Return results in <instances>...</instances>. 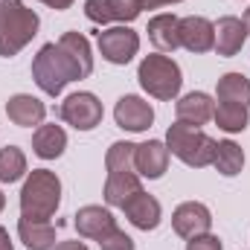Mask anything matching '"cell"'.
I'll list each match as a JSON object with an SVG mask.
<instances>
[{
    "label": "cell",
    "mask_w": 250,
    "mask_h": 250,
    "mask_svg": "<svg viewBox=\"0 0 250 250\" xmlns=\"http://www.w3.org/2000/svg\"><path fill=\"white\" fill-rule=\"evenodd\" d=\"M73 227L79 230V236L99 242V239H105L111 230H117V218L111 215V209L96 207V204H87V207H82V209L73 215Z\"/></svg>",
    "instance_id": "12"
},
{
    "label": "cell",
    "mask_w": 250,
    "mask_h": 250,
    "mask_svg": "<svg viewBox=\"0 0 250 250\" xmlns=\"http://www.w3.org/2000/svg\"><path fill=\"white\" fill-rule=\"evenodd\" d=\"M215 96H218V102H233V105L250 108V79L242 73H224L218 79Z\"/></svg>",
    "instance_id": "22"
},
{
    "label": "cell",
    "mask_w": 250,
    "mask_h": 250,
    "mask_svg": "<svg viewBox=\"0 0 250 250\" xmlns=\"http://www.w3.org/2000/svg\"><path fill=\"white\" fill-rule=\"evenodd\" d=\"M148 41L160 50V53H175L181 47V18L163 12V15H154L148 21Z\"/></svg>",
    "instance_id": "16"
},
{
    "label": "cell",
    "mask_w": 250,
    "mask_h": 250,
    "mask_svg": "<svg viewBox=\"0 0 250 250\" xmlns=\"http://www.w3.org/2000/svg\"><path fill=\"white\" fill-rule=\"evenodd\" d=\"M123 212H125V218H128L137 230H146V233H148V230H157V224H160V218H163L160 201H157L154 195L143 192V189L125 201Z\"/></svg>",
    "instance_id": "10"
},
{
    "label": "cell",
    "mask_w": 250,
    "mask_h": 250,
    "mask_svg": "<svg viewBox=\"0 0 250 250\" xmlns=\"http://www.w3.org/2000/svg\"><path fill=\"white\" fill-rule=\"evenodd\" d=\"M245 38H248V29H245L242 18L227 15V18H221L215 23V53L221 59H233L236 53H242Z\"/></svg>",
    "instance_id": "15"
},
{
    "label": "cell",
    "mask_w": 250,
    "mask_h": 250,
    "mask_svg": "<svg viewBox=\"0 0 250 250\" xmlns=\"http://www.w3.org/2000/svg\"><path fill=\"white\" fill-rule=\"evenodd\" d=\"M181 47H187L189 53L215 50V23H209L201 15L181 18Z\"/></svg>",
    "instance_id": "14"
},
{
    "label": "cell",
    "mask_w": 250,
    "mask_h": 250,
    "mask_svg": "<svg viewBox=\"0 0 250 250\" xmlns=\"http://www.w3.org/2000/svg\"><path fill=\"white\" fill-rule=\"evenodd\" d=\"M245 29H248V35H250V9L245 12Z\"/></svg>",
    "instance_id": "33"
},
{
    "label": "cell",
    "mask_w": 250,
    "mask_h": 250,
    "mask_svg": "<svg viewBox=\"0 0 250 250\" xmlns=\"http://www.w3.org/2000/svg\"><path fill=\"white\" fill-rule=\"evenodd\" d=\"M99 248L102 250H134V239L117 227V230H111L105 239H99Z\"/></svg>",
    "instance_id": "27"
},
{
    "label": "cell",
    "mask_w": 250,
    "mask_h": 250,
    "mask_svg": "<svg viewBox=\"0 0 250 250\" xmlns=\"http://www.w3.org/2000/svg\"><path fill=\"white\" fill-rule=\"evenodd\" d=\"M93 73L90 41L82 32H64L56 44H44L32 62V79L47 96H59L70 82Z\"/></svg>",
    "instance_id": "1"
},
{
    "label": "cell",
    "mask_w": 250,
    "mask_h": 250,
    "mask_svg": "<svg viewBox=\"0 0 250 250\" xmlns=\"http://www.w3.org/2000/svg\"><path fill=\"white\" fill-rule=\"evenodd\" d=\"M140 189L143 187H140V175L137 172H111L108 181H105V201L111 207L123 209V204L131 195H137Z\"/></svg>",
    "instance_id": "21"
},
{
    "label": "cell",
    "mask_w": 250,
    "mask_h": 250,
    "mask_svg": "<svg viewBox=\"0 0 250 250\" xmlns=\"http://www.w3.org/2000/svg\"><path fill=\"white\" fill-rule=\"evenodd\" d=\"M143 9H160V6H169V3H181V0H140Z\"/></svg>",
    "instance_id": "31"
},
{
    "label": "cell",
    "mask_w": 250,
    "mask_h": 250,
    "mask_svg": "<svg viewBox=\"0 0 250 250\" xmlns=\"http://www.w3.org/2000/svg\"><path fill=\"white\" fill-rule=\"evenodd\" d=\"M175 114H178V123H187V125H195V128H198V125H204V123L212 120L215 102H212V96H207V93H201V90H192L184 99H178Z\"/></svg>",
    "instance_id": "18"
},
{
    "label": "cell",
    "mask_w": 250,
    "mask_h": 250,
    "mask_svg": "<svg viewBox=\"0 0 250 250\" xmlns=\"http://www.w3.org/2000/svg\"><path fill=\"white\" fill-rule=\"evenodd\" d=\"M99 53L102 59L111 64H128L137 53H140V35L128 26H111V29H102L99 32Z\"/></svg>",
    "instance_id": "7"
},
{
    "label": "cell",
    "mask_w": 250,
    "mask_h": 250,
    "mask_svg": "<svg viewBox=\"0 0 250 250\" xmlns=\"http://www.w3.org/2000/svg\"><path fill=\"white\" fill-rule=\"evenodd\" d=\"M114 120L123 131H146L154 123V108L140 96H123L114 108Z\"/></svg>",
    "instance_id": "13"
},
{
    "label": "cell",
    "mask_w": 250,
    "mask_h": 250,
    "mask_svg": "<svg viewBox=\"0 0 250 250\" xmlns=\"http://www.w3.org/2000/svg\"><path fill=\"white\" fill-rule=\"evenodd\" d=\"M137 79L143 84V90L154 99H163V102H172L178 93H181V84H184V76H181V67L175 59L169 56H146L140 62L137 70Z\"/></svg>",
    "instance_id": "5"
},
{
    "label": "cell",
    "mask_w": 250,
    "mask_h": 250,
    "mask_svg": "<svg viewBox=\"0 0 250 250\" xmlns=\"http://www.w3.org/2000/svg\"><path fill=\"white\" fill-rule=\"evenodd\" d=\"M134 143H114L111 148H108V154H105V166H108V175L111 172H137L134 169Z\"/></svg>",
    "instance_id": "26"
},
{
    "label": "cell",
    "mask_w": 250,
    "mask_h": 250,
    "mask_svg": "<svg viewBox=\"0 0 250 250\" xmlns=\"http://www.w3.org/2000/svg\"><path fill=\"white\" fill-rule=\"evenodd\" d=\"M59 114H62V120L67 125H73L76 131H93L96 125L102 123V102L93 96V93H87V90H79V93H70L67 99L62 102V108H59Z\"/></svg>",
    "instance_id": "6"
},
{
    "label": "cell",
    "mask_w": 250,
    "mask_h": 250,
    "mask_svg": "<svg viewBox=\"0 0 250 250\" xmlns=\"http://www.w3.org/2000/svg\"><path fill=\"white\" fill-rule=\"evenodd\" d=\"M3 207H6V195L0 192V212H3Z\"/></svg>",
    "instance_id": "34"
},
{
    "label": "cell",
    "mask_w": 250,
    "mask_h": 250,
    "mask_svg": "<svg viewBox=\"0 0 250 250\" xmlns=\"http://www.w3.org/2000/svg\"><path fill=\"white\" fill-rule=\"evenodd\" d=\"M166 166H169V148H166V143L146 140V143H140L134 148V169H137L140 178L157 181V178H163Z\"/></svg>",
    "instance_id": "11"
},
{
    "label": "cell",
    "mask_w": 250,
    "mask_h": 250,
    "mask_svg": "<svg viewBox=\"0 0 250 250\" xmlns=\"http://www.w3.org/2000/svg\"><path fill=\"white\" fill-rule=\"evenodd\" d=\"M18 236L29 250H53L56 248V227L50 221H32L23 218L18 221Z\"/></svg>",
    "instance_id": "20"
},
{
    "label": "cell",
    "mask_w": 250,
    "mask_h": 250,
    "mask_svg": "<svg viewBox=\"0 0 250 250\" xmlns=\"http://www.w3.org/2000/svg\"><path fill=\"white\" fill-rule=\"evenodd\" d=\"M172 227L181 239H195V236H204L209 233L212 227V212L207 204L201 201H187L181 204L175 212H172Z\"/></svg>",
    "instance_id": "8"
},
{
    "label": "cell",
    "mask_w": 250,
    "mask_h": 250,
    "mask_svg": "<svg viewBox=\"0 0 250 250\" xmlns=\"http://www.w3.org/2000/svg\"><path fill=\"white\" fill-rule=\"evenodd\" d=\"M26 175V154L18 146L0 148V184H15Z\"/></svg>",
    "instance_id": "25"
},
{
    "label": "cell",
    "mask_w": 250,
    "mask_h": 250,
    "mask_svg": "<svg viewBox=\"0 0 250 250\" xmlns=\"http://www.w3.org/2000/svg\"><path fill=\"white\" fill-rule=\"evenodd\" d=\"M140 12H143V3L140 0H84L87 21H93L99 26L102 23H111V21L131 23Z\"/></svg>",
    "instance_id": "9"
},
{
    "label": "cell",
    "mask_w": 250,
    "mask_h": 250,
    "mask_svg": "<svg viewBox=\"0 0 250 250\" xmlns=\"http://www.w3.org/2000/svg\"><path fill=\"white\" fill-rule=\"evenodd\" d=\"M38 15L23 0H0V56H18L38 35Z\"/></svg>",
    "instance_id": "3"
},
{
    "label": "cell",
    "mask_w": 250,
    "mask_h": 250,
    "mask_svg": "<svg viewBox=\"0 0 250 250\" xmlns=\"http://www.w3.org/2000/svg\"><path fill=\"white\" fill-rule=\"evenodd\" d=\"M67 148V134L62 125H38V131L32 134V151L41 160H56L62 157Z\"/></svg>",
    "instance_id": "19"
},
{
    "label": "cell",
    "mask_w": 250,
    "mask_h": 250,
    "mask_svg": "<svg viewBox=\"0 0 250 250\" xmlns=\"http://www.w3.org/2000/svg\"><path fill=\"white\" fill-rule=\"evenodd\" d=\"M212 166H215L224 178H236V175L245 169V151H242V146H236L233 140H221V143H215Z\"/></svg>",
    "instance_id": "23"
},
{
    "label": "cell",
    "mask_w": 250,
    "mask_h": 250,
    "mask_svg": "<svg viewBox=\"0 0 250 250\" xmlns=\"http://www.w3.org/2000/svg\"><path fill=\"white\" fill-rule=\"evenodd\" d=\"M6 114L9 120L21 128H32V125H41L47 117V105L29 93H15L9 102H6Z\"/></svg>",
    "instance_id": "17"
},
{
    "label": "cell",
    "mask_w": 250,
    "mask_h": 250,
    "mask_svg": "<svg viewBox=\"0 0 250 250\" xmlns=\"http://www.w3.org/2000/svg\"><path fill=\"white\" fill-rule=\"evenodd\" d=\"M212 120H215V125H218L221 131H227V134H239V131H245V128H248L250 114H248V108H242V105L218 102V108H215Z\"/></svg>",
    "instance_id": "24"
},
{
    "label": "cell",
    "mask_w": 250,
    "mask_h": 250,
    "mask_svg": "<svg viewBox=\"0 0 250 250\" xmlns=\"http://www.w3.org/2000/svg\"><path fill=\"white\" fill-rule=\"evenodd\" d=\"M53 250H87V245L84 242H59Z\"/></svg>",
    "instance_id": "30"
},
{
    "label": "cell",
    "mask_w": 250,
    "mask_h": 250,
    "mask_svg": "<svg viewBox=\"0 0 250 250\" xmlns=\"http://www.w3.org/2000/svg\"><path fill=\"white\" fill-rule=\"evenodd\" d=\"M62 204V181L50 169H32L21 189V215L32 221H50Z\"/></svg>",
    "instance_id": "2"
},
{
    "label": "cell",
    "mask_w": 250,
    "mask_h": 250,
    "mask_svg": "<svg viewBox=\"0 0 250 250\" xmlns=\"http://www.w3.org/2000/svg\"><path fill=\"white\" fill-rule=\"evenodd\" d=\"M0 250H15V248H12L9 233H6V227H0Z\"/></svg>",
    "instance_id": "32"
},
{
    "label": "cell",
    "mask_w": 250,
    "mask_h": 250,
    "mask_svg": "<svg viewBox=\"0 0 250 250\" xmlns=\"http://www.w3.org/2000/svg\"><path fill=\"white\" fill-rule=\"evenodd\" d=\"M187 250H224L221 248V239L212 236V233H204V236H195L187 242Z\"/></svg>",
    "instance_id": "28"
},
{
    "label": "cell",
    "mask_w": 250,
    "mask_h": 250,
    "mask_svg": "<svg viewBox=\"0 0 250 250\" xmlns=\"http://www.w3.org/2000/svg\"><path fill=\"white\" fill-rule=\"evenodd\" d=\"M44 6H50V9H56V12H64V9H70L73 6V0H41Z\"/></svg>",
    "instance_id": "29"
},
{
    "label": "cell",
    "mask_w": 250,
    "mask_h": 250,
    "mask_svg": "<svg viewBox=\"0 0 250 250\" xmlns=\"http://www.w3.org/2000/svg\"><path fill=\"white\" fill-rule=\"evenodd\" d=\"M166 148L181 163H187L192 169H204V166L212 163L215 140L209 134H204L201 128H195V125L175 123V125H169V131H166Z\"/></svg>",
    "instance_id": "4"
}]
</instances>
